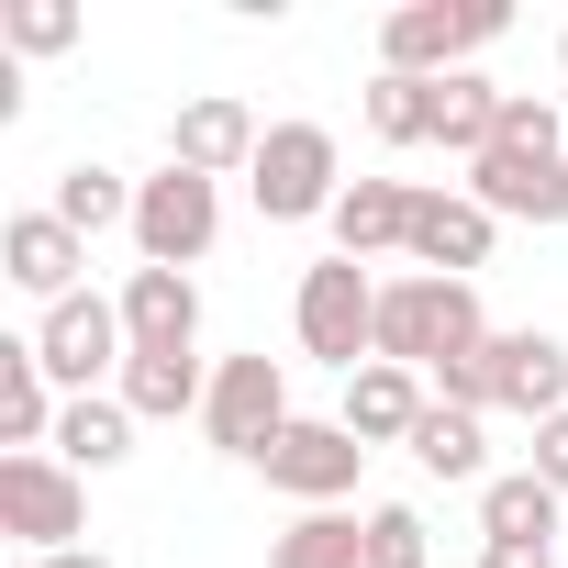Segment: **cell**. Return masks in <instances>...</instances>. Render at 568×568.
<instances>
[{
    "mask_svg": "<svg viewBox=\"0 0 568 568\" xmlns=\"http://www.w3.org/2000/svg\"><path fill=\"white\" fill-rule=\"evenodd\" d=\"M468 201L490 223H568V112L513 90L501 101V145L468 168Z\"/></svg>",
    "mask_w": 568,
    "mask_h": 568,
    "instance_id": "6da1fadb",
    "label": "cell"
},
{
    "mask_svg": "<svg viewBox=\"0 0 568 568\" xmlns=\"http://www.w3.org/2000/svg\"><path fill=\"white\" fill-rule=\"evenodd\" d=\"M435 390H446L457 413H524V424H557V413H568V346H557L546 324L479 335L457 368H435Z\"/></svg>",
    "mask_w": 568,
    "mask_h": 568,
    "instance_id": "7a4b0ae2",
    "label": "cell"
},
{
    "mask_svg": "<svg viewBox=\"0 0 568 568\" xmlns=\"http://www.w3.org/2000/svg\"><path fill=\"white\" fill-rule=\"evenodd\" d=\"M490 324H479V291L468 278H379V357L390 368H457L468 346H479Z\"/></svg>",
    "mask_w": 568,
    "mask_h": 568,
    "instance_id": "3957f363",
    "label": "cell"
},
{
    "mask_svg": "<svg viewBox=\"0 0 568 568\" xmlns=\"http://www.w3.org/2000/svg\"><path fill=\"white\" fill-rule=\"evenodd\" d=\"M291 324H302V357H324V368H368L379 357V278L357 267V256H324V267H302V302H291Z\"/></svg>",
    "mask_w": 568,
    "mask_h": 568,
    "instance_id": "277c9868",
    "label": "cell"
},
{
    "mask_svg": "<svg viewBox=\"0 0 568 568\" xmlns=\"http://www.w3.org/2000/svg\"><path fill=\"white\" fill-rule=\"evenodd\" d=\"M245 190H256V212L267 223H335V201H346V156H335V134L324 123H267V145H256V168H245Z\"/></svg>",
    "mask_w": 568,
    "mask_h": 568,
    "instance_id": "5b68a950",
    "label": "cell"
},
{
    "mask_svg": "<svg viewBox=\"0 0 568 568\" xmlns=\"http://www.w3.org/2000/svg\"><path fill=\"white\" fill-rule=\"evenodd\" d=\"M501 23H513L501 0H402V12L379 23V68H402V79H457Z\"/></svg>",
    "mask_w": 568,
    "mask_h": 568,
    "instance_id": "8992f818",
    "label": "cell"
},
{
    "mask_svg": "<svg viewBox=\"0 0 568 568\" xmlns=\"http://www.w3.org/2000/svg\"><path fill=\"white\" fill-rule=\"evenodd\" d=\"M291 424H302V413H291V379H278V357H267V346H256V357H223V368H212L201 435H212L223 457H245V468H256V457H267L278 435H291Z\"/></svg>",
    "mask_w": 568,
    "mask_h": 568,
    "instance_id": "52a82bcc",
    "label": "cell"
},
{
    "mask_svg": "<svg viewBox=\"0 0 568 568\" xmlns=\"http://www.w3.org/2000/svg\"><path fill=\"white\" fill-rule=\"evenodd\" d=\"M212 234H223V179H190V168L134 179V245H145V267H190V256H212Z\"/></svg>",
    "mask_w": 568,
    "mask_h": 568,
    "instance_id": "ba28073f",
    "label": "cell"
},
{
    "mask_svg": "<svg viewBox=\"0 0 568 568\" xmlns=\"http://www.w3.org/2000/svg\"><path fill=\"white\" fill-rule=\"evenodd\" d=\"M0 535H23L34 557L79 546V535H90V490H79V468H68V457H0Z\"/></svg>",
    "mask_w": 568,
    "mask_h": 568,
    "instance_id": "9c48e42d",
    "label": "cell"
},
{
    "mask_svg": "<svg viewBox=\"0 0 568 568\" xmlns=\"http://www.w3.org/2000/svg\"><path fill=\"white\" fill-rule=\"evenodd\" d=\"M34 357H45V379H57L68 402H90V379H101V368L123 379V357H134V335H123V302H101V291L57 302V313L34 324Z\"/></svg>",
    "mask_w": 568,
    "mask_h": 568,
    "instance_id": "30bf717a",
    "label": "cell"
},
{
    "mask_svg": "<svg viewBox=\"0 0 568 568\" xmlns=\"http://www.w3.org/2000/svg\"><path fill=\"white\" fill-rule=\"evenodd\" d=\"M256 468H267V490H291L302 513H335V501L357 490V468H368V446H357L346 424H291V435H278V446L256 457Z\"/></svg>",
    "mask_w": 568,
    "mask_h": 568,
    "instance_id": "8fae6325",
    "label": "cell"
},
{
    "mask_svg": "<svg viewBox=\"0 0 568 568\" xmlns=\"http://www.w3.org/2000/svg\"><path fill=\"white\" fill-rule=\"evenodd\" d=\"M0 267H12V291H34V302L57 313V302H79L90 234H68L57 212H12V223H0Z\"/></svg>",
    "mask_w": 568,
    "mask_h": 568,
    "instance_id": "7c38bea8",
    "label": "cell"
},
{
    "mask_svg": "<svg viewBox=\"0 0 568 568\" xmlns=\"http://www.w3.org/2000/svg\"><path fill=\"white\" fill-rule=\"evenodd\" d=\"M256 145H267V123L245 101H223V90H201L168 123V168H190V179H234V168H256Z\"/></svg>",
    "mask_w": 568,
    "mask_h": 568,
    "instance_id": "4fadbf2b",
    "label": "cell"
},
{
    "mask_svg": "<svg viewBox=\"0 0 568 568\" xmlns=\"http://www.w3.org/2000/svg\"><path fill=\"white\" fill-rule=\"evenodd\" d=\"M490 234H501V223H490L468 190H424V201H413V245H402V256H413L424 278H468V267H490Z\"/></svg>",
    "mask_w": 568,
    "mask_h": 568,
    "instance_id": "5bb4252c",
    "label": "cell"
},
{
    "mask_svg": "<svg viewBox=\"0 0 568 568\" xmlns=\"http://www.w3.org/2000/svg\"><path fill=\"white\" fill-rule=\"evenodd\" d=\"M123 335H134V357H190V335H201V278H190V267H134V278H123Z\"/></svg>",
    "mask_w": 568,
    "mask_h": 568,
    "instance_id": "9a60e30c",
    "label": "cell"
},
{
    "mask_svg": "<svg viewBox=\"0 0 568 568\" xmlns=\"http://www.w3.org/2000/svg\"><path fill=\"white\" fill-rule=\"evenodd\" d=\"M435 413V390H424V368H390V357H368L357 379H346V435L357 446H413V424Z\"/></svg>",
    "mask_w": 568,
    "mask_h": 568,
    "instance_id": "2e32d148",
    "label": "cell"
},
{
    "mask_svg": "<svg viewBox=\"0 0 568 568\" xmlns=\"http://www.w3.org/2000/svg\"><path fill=\"white\" fill-rule=\"evenodd\" d=\"M57 379H45V357H34V335H12V346H0V446H12V457H45L57 446Z\"/></svg>",
    "mask_w": 568,
    "mask_h": 568,
    "instance_id": "e0dca14e",
    "label": "cell"
},
{
    "mask_svg": "<svg viewBox=\"0 0 568 568\" xmlns=\"http://www.w3.org/2000/svg\"><path fill=\"white\" fill-rule=\"evenodd\" d=\"M413 179H346V201H335V256H390V245H413Z\"/></svg>",
    "mask_w": 568,
    "mask_h": 568,
    "instance_id": "ac0fdd59",
    "label": "cell"
},
{
    "mask_svg": "<svg viewBox=\"0 0 568 568\" xmlns=\"http://www.w3.org/2000/svg\"><path fill=\"white\" fill-rule=\"evenodd\" d=\"M112 390H123V413H134V424H179V413H201V402H212V368H201V357H123V379H112Z\"/></svg>",
    "mask_w": 568,
    "mask_h": 568,
    "instance_id": "d6986e66",
    "label": "cell"
},
{
    "mask_svg": "<svg viewBox=\"0 0 568 568\" xmlns=\"http://www.w3.org/2000/svg\"><path fill=\"white\" fill-rule=\"evenodd\" d=\"M479 535H490V546H557V490H546L535 468L479 479Z\"/></svg>",
    "mask_w": 568,
    "mask_h": 568,
    "instance_id": "ffe728a7",
    "label": "cell"
},
{
    "mask_svg": "<svg viewBox=\"0 0 568 568\" xmlns=\"http://www.w3.org/2000/svg\"><path fill=\"white\" fill-rule=\"evenodd\" d=\"M45 457H68V468H123V457H134V413H123V390H90V402H68Z\"/></svg>",
    "mask_w": 568,
    "mask_h": 568,
    "instance_id": "44dd1931",
    "label": "cell"
},
{
    "mask_svg": "<svg viewBox=\"0 0 568 568\" xmlns=\"http://www.w3.org/2000/svg\"><path fill=\"white\" fill-rule=\"evenodd\" d=\"M267 568H368V524L357 513H302L267 546Z\"/></svg>",
    "mask_w": 568,
    "mask_h": 568,
    "instance_id": "7402d4cb",
    "label": "cell"
},
{
    "mask_svg": "<svg viewBox=\"0 0 568 568\" xmlns=\"http://www.w3.org/2000/svg\"><path fill=\"white\" fill-rule=\"evenodd\" d=\"M68 234H112V223H134V179H112V168H57V201H45Z\"/></svg>",
    "mask_w": 568,
    "mask_h": 568,
    "instance_id": "603a6c76",
    "label": "cell"
},
{
    "mask_svg": "<svg viewBox=\"0 0 568 568\" xmlns=\"http://www.w3.org/2000/svg\"><path fill=\"white\" fill-rule=\"evenodd\" d=\"M368 134H379V145H435V79L379 68V79H368Z\"/></svg>",
    "mask_w": 568,
    "mask_h": 568,
    "instance_id": "cb8c5ba5",
    "label": "cell"
},
{
    "mask_svg": "<svg viewBox=\"0 0 568 568\" xmlns=\"http://www.w3.org/2000/svg\"><path fill=\"white\" fill-rule=\"evenodd\" d=\"M413 468H424V479H490V468H479V413L435 402V413L413 424Z\"/></svg>",
    "mask_w": 568,
    "mask_h": 568,
    "instance_id": "d4e9b609",
    "label": "cell"
},
{
    "mask_svg": "<svg viewBox=\"0 0 568 568\" xmlns=\"http://www.w3.org/2000/svg\"><path fill=\"white\" fill-rule=\"evenodd\" d=\"M0 45L12 57H68L79 45V0H12V12H0Z\"/></svg>",
    "mask_w": 568,
    "mask_h": 568,
    "instance_id": "484cf974",
    "label": "cell"
},
{
    "mask_svg": "<svg viewBox=\"0 0 568 568\" xmlns=\"http://www.w3.org/2000/svg\"><path fill=\"white\" fill-rule=\"evenodd\" d=\"M368 568H435V546H424V513H413V501H379V513H368Z\"/></svg>",
    "mask_w": 568,
    "mask_h": 568,
    "instance_id": "4316f807",
    "label": "cell"
},
{
    "mask_svg": "<svg viewBox=\"0 0 568 568\" xmlns=\"http://www.w3.org/2000/svg\"><path fill=\"white\" fill-rule=\"evenodd\" d=\"M535 479L568 501V413H557V424H535Z\"/></svg>",
    "mask_w": 568,
    "mask_h": 568,
    "instance_id": "83f0119b",
    "label": "cell"
},
{
    "mask_svg": "<svg viewBox=\"0 0 568 568\" xmlns=\"http://www.w3.org/2000/svg\"><path fill=\"white\" fill-rule=\"evenodd\" d=\"M479 568H557V546H479Z\"/></svg>",
    "mask_w": 568,
    "mask_h": 568,
    "instance_id": "f1b7e54d",
    "label": "cell"
},
{
    "mask_svg": "<svg viewBox=\"0 0 568 568\" xmlns=\"http://www.w3.org/2000/svg\"><path fill=\"white\" fill-rule=\"evenodd\" d=\"M34 568H112L101 546H57V557H34Z\"/></svg>",
    "mask_w": 568,
    "mask_h": 568,
    "instance_id": "f546056e",
    "label": "cell"
},
{
    "mask_svg": "<svg viewBox=\"0 0 568 568\" xmlns=\"http://www.w3.org/2000/svg\"><path fill=\"white\" fill-rule=\"evenodd\" d=\"M557 68H568V34H557Z\"/></svg>",
    "mask_w": 568,
    "mask_h": 568,
    "instance_id": "4dcf8cb0",
    "label": "cell"
}]
</instances>
